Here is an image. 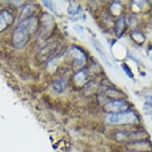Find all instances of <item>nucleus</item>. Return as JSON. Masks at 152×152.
I'll list each match as a JSON object with an SVG mask.
<instances>
[{
  "label": "nucleus",
  "instance_id": "1",
  "mask_svg": "<svg viewBox=\"0 0 152 152\" xmlns=\"http://www.w3.org/2000/svg\"><path fill=\"white\" fill-rule=\"evenodd\" d=\"M37 25V19L34 16L22 21L12 36L13 44L15 47L23 48L30 40V37L36 32Z\"/></svg>",
  "mask_w": 152,
  "mask_h": 152
},
{
  "label": "nucleus",
  "instance_id": "2",
  "mask_svg": "<svg viewBox=\"0 0 152 152\" xmlns=\"http://www.w3.org/2000/svg\"><path fill=\"white\" fill-rule=\"evenodd\" d=\"M137 116L133 112H124L117 114H112L108 117V122L115 125L133 124L137 122Z\"/></svg>",
  "mask_w": 152,
  "mask_h": 152
},
{
  "label": "nucleus",
  "instance_id": "3",
  "mask_svg": "<svg viewBox=\"0 0 152 152\" xmlns=\"http://www.w3.org/2000/svg\"><path fill=\"white\" fill-rule=\"evenodd\" d=\"M128 104L124 100H112L107 103L104 107V109L106 112L112 113V114H117L120 112H124L127 109Z\"/></svg>",
  "mask_w": 152,
  "mask_h": 152
},
{
  "label": "nucleus",
  "instance_id": "4",
  "mask_svg": "<svg viewBox=\"0 0 152 152\" xmlns=\"http://www.w3.org/2000/svg\"><path fill=\"white\" fill-rule=\"evenodd\" d=\"M58 47V42H51L48 44V45H45V47H43L40 50V52L38 53V58L42 61L47 60L54 54V53L57 51Z\"/></svg>",
  "mask_w": 152,
  "mask_h": 152
},
{
  "label": "nucleus",
  "instance_id": "5",
  "mask_svg": "<svg viewBox=\"0 0 152 152\" xmlns=\"http://www.w3.org/2000/svg\"><path fill=\"white\" fill-rule=\"evenodd\" d=\"M70 54L72 55L74 58L76 63L77 65H83L86 62V56H85V53L81 51L80 49L78 48H72V50H70Z\"/></svg>",
  "mask_w": 152,
  "mask_h": 152
},
{
  "label": "nucleus",
  "instance_id": "6",
  "mask_svg": "<svg viewBox=\"0 0 152 152\" xmlns=\"http://www.w3.org/2000/svg\"><path fill=\"white\" fill-rule=\"evenodd\" d=\"M13 22L12 15L7 10L0 12V31L4 30Z\"/></svg>",
  "mask_w": 152,
  "mask_h": 152
},
{
  "label": "nucleus",
  "instance_id": "7",
  "mask_svg": "<svg viewBox=\"0 0 152 152\" xmlns=\"http://www.w3.org/2000/svg\"><path fill=\"white\" fill-rule=\"evenodd\" d=\"M67 88V82L64 80H58L53 85V89L58 92H64Z\"/></svg>",
  "mask_w": 152,
  "mask_h": 152
},
{
  "label": "nucleus",
  "instance_id": "8",
  "mask_svg": "<svg viewBox=\"0 0 152 152\" xmlns=\"http://www.w3.org/2000/svg\"><path fill=\"white\" fill-rule=\"evenodd\" d=\"M125 29V20L124 18H121L118 21L115 27V33L117 36H121Z\"/></svg>",
  "mask_w": 152,
  "mask_h": 152
},
{
  "label": "nucleus",
  "instance_id": "9",
  "mask_svg": "<svg viewBox=\"0 0 152 152\" xmlns=\"http://www.w3.org/2000/svg\"><path fill=\"white\" fill-rule=\"evenodd\" d=\"M88 72L86 70H82L75 76V80L77 83L85 82V80L87 79Z\"/></svg>",
  "mask_w": 152,
  "mask_h": 152
}]
</instances>
